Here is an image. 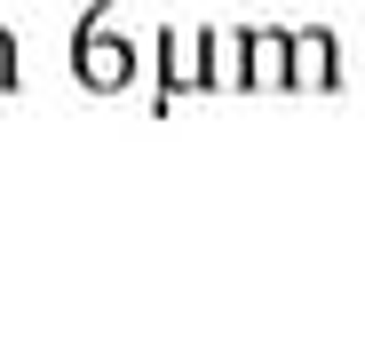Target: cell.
<instances>
[{"mask_svg":"<svg viewBox=\"0 0 365 349\" xmlns=\"http://www.w3.org/2000/svg\"><path fill=\"white\" fill-rule=\"evenodd\" d=\"M9 72H16V56H9V32H0V88H9Z\"/></svg>","mask_w":365,"mask_h":349,"instance_id":"obj_1","label":"cell"}]
</instances>
